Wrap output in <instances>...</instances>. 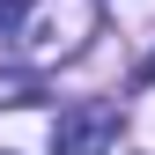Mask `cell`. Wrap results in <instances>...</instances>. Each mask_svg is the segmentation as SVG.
<instances>
[{"mask_svg":"<svg viewBox=\"0 0 155 155\" xmlns=\"http://www.w3.org/2000/svg\"><path fill=\"white\" fill-rule=\"evenodd\" d=\"M118 140V104H74L52 126V155H111Z\"/></svg>","mask_w":155,"mask_h":155,"instance_id":"cell-1","label":"cell"},{"mask_svg":"<svg viewBox=\"0 0 155 155\" xmlns=\"http://www.w3.org/2000/svg\"><path fill=\"white\" fill-rule=\"evenodd\" d=\"M140 81H155V59H148V67H140Z\"/></svg>","mask_w":155,"mask_h":155,"instance_id":"cell-2","label":"cell"}]
</instances>
